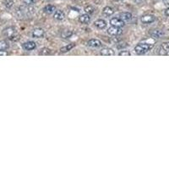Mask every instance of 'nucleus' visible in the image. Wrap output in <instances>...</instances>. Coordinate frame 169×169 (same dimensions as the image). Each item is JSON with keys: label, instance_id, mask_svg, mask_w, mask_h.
Returning <instances> with one entry per match:
<instances>
[{"label": "nucleus", "instance_id": "nucleus-16", "mask_svg": "<svg viewBox=\"0 0 169 169\" xmlns=\"http://www.w3.org/2000/svg\"><path fill=\"white\" fill-rule=\"evenodd\" d=\"M79 21L81 22V24H88L91 21V17L87 14H81V16L79 17Z\"/></svg>", "mask_w": 169, "mask_h": 169}, {"label": "nucleus", "instance_id": "nucleus-7", "mask_svg": "<svg viewBox=\"0 0 169 169\" xmlns=\"http://www.w3.org/2000/svg\"><path fill=\"white\" fill-rule=\"evenodd\" d=\"M44 35H45L44 31L41 28H36L33 30V31L31 32V36L34 38H41L44 36Z\"/></svg>", "mask_w": 169, "mask_h": 169}, {"label": "nucleus", "instance_id": "nucleus-22", "mask_svg": "<svg viewBox=\"0 0 169 169\" xmlns=\"http://www.w3.org/2000/svg\"><path fill=\"white\" fill-rule=\"evenodd\" d=\"M4 5L7 7V8H11V7L13 6V0H4Z\"/></svg>", "mask_w": 169, "mask_h": 169}, {"label": "nucleus", "instance_id": "nucleus-29", "mask_svg": "<svg viewBox=\"0 0 169 169\" xmlns=\"http://www.w3.org/2000/svg\"><path fill=\"white\" fill-rule=\"evenodd\" d=\"M115 1H121V0H115Z\"/></svg>", "mask_w": 169, "mask_h": 169}, {"label": "nucleus", "instance_id": "nucleus-9", "mask_svg": "<svg viewBox=\"0 0 169 169\" xmlns=\"http://www.w3.org/2000/svg\"><path fill=\"white\" fill-rule=\"evenodd\" d=\"M100 53L102 56H113L115 54V52L113 51V49L112 48H109V47H105V48H102L100 52Z\"/></svg>", "mask_w": 169, "mask_h": 169}, {"label": "nucleus", "instance_id": "nucleus-25", "mask_svg": "<svg viewBox=\"0 0 169 169\" xmlns=\"http://www.w3.org/2000/svg\"><path fill=\"white\" fill-rule=\"evenodd\" d=\"M48 49H47V48H45V49H42L41 51V54H50V51H48V52H47Z\"/></svg>", "mask_w": 169, "mask_h": 169}, {"label": "nucleus", "instance_id": "nucleus-20", "mask_svg": "<svg viewBox=\"0 0 169 169\" xmlns=\"http://www.w3.org/2000/svg\"><path fill=\"white\" fill-rule=\"evenodd\" d=\"M85 12L87 14H92L95 12V8L91 5H88V6L85 7Z\"/></svg>", "mask_w": 169, "mask_h": 169}, {"label": "nucleus", "instance_id": "nucleus-5", "mask_svg": "<svg viewBox=\"0 0 169 169\" xmlns=\"http://www.w3.org/2000/svg\"><path fill=\"white\" fill-rule=\"evenodd\" d=\"M110 24H111L112 26L119 27V28H121V27L124 26V22L120 18H117V17L111 19L110 20Z\"/></svg>", "mask_w": 169, "mask_h": 169}, {"label": "nucleus", "instance_id": "nucleus-12", "mask_svg": "<svg viewBox=\"0 0 169 169\" xmlns=\"http://www.w3.org/2000/svg\"><path fill=\"white\" fill-rule=\"evenodd\" d=\"M53 18L56 20L61 21V20H63L65 18V14H64V13H63L62 10H56V11L54 12Z\"/></svg>", "mask_w": 169, "mask_h": 169}, {"label": "nucleus", "instance_id": "nucleus-4", "mask_svg": "<svg viewBox=\"0 0 169 169\" xmlns=\"http://www.w3.org/2000/svg\"><path fill=\"white\" fill-rule=\"evenodd\" d=\"M140 20L143 24H151L155 20V17L152 14H145L142 16Z\"/></svg>", "mask_w": 169, "mask_h": 169}, {"label": "nucleus", "instance_id": "nucleus-15", "mask_svg": "<svg viewBox=\"0 0 169 169\" xmlns=\"http://www.w3.org/2000/svg\"><path fill=\"white\" fill-rule=\"evenodd\" d=\"M56 10H57L56 7L54 5H52V4H48L47 6L44 7V9H43V11L47 14H53Z\"/></svg>", "mask_w": 169, "mask_h": 169}, {"label": "nucleus", "instance_id": "nucleus-17", "mask_svg": "<svg viewBox=\"0 0 169 169\" xmlns=\"http://www.w3.org/2000/svg\"><path fill=\"white\" fill-rule=\"evenodd\" d=\"M150 36L155 37V38H161L164 36V32L162 31H160V30H153L150 32Z\"/></svg>", "mask_w": 169, "mask_h": 169}, {"label": "nucleus", "instance_id": "nucleus-23", "mask_svg": "<svg viewBox=\"0 0 169 169\" xmlns=\"http://www.w3.org/2000/svg\"><path fill=\"white\" fill-rule=\"evenodd\" d=\"M36 0H23V3L26 5V6H31L35 3Z\"/></svg>", "mask_w": 169, "mask_h": 169}, {"label": "nucleus", "instance_id": "nucleus-14", "mask_svg": "<svg viewBox=\"0 0 169 169\" xmlns=\"http://www.w3.org/2000/svg\"><path fill=\"white\" fill-rule=\"evenodd\" d=\"M114 13V9L111 7L107 6L105 7L103 9H102V14L106 17H109L111 15H113V14Z\"/></svg>", "mask_w": 169, "mask_h": 169}, {"label": "nucleus", "instance_id": "nucleus-10", "mask_svg": "<svg viewBox=\"0 0 169 169\" xmlns=\"http://www.w3.org/2000/svg\"><path fill=\"white\" fill-rule=\"evenodd\" d=\"M94 25L96 28L102 30V29H105V28L107 27V25H108V24H107V22H106L104 20L100 19V20H96L94 22Z\"/></svg>", "mask_w": 169, "mask_h": 169}, {"label": "nucleus", "instance_id": "nucleus-27", "mask_svg": "<svg viewBox=\"0 0 169 169\" xmlns=\"http://www.w3.org/2000/svg\"><path fill=\"white\" fill-rule=\"evenodd\" d=\"M0 55H8L5 51H0Z\"/></svg>", "mask_w": 169, "mask_h": 169}, {"label": "nucleus", "instance_id": "nucleus-3", "mask_svg": "<svg viewBox=\"0 0 169 169\" xmlns=\"http://www.w3.org/2000/svg\"><path fill=\"white\" fill-rule=\"evenodd\" d=\"M159 54L169 56V42H163L159 48Z\"/></svg>", "mask_w": 169, "mask_h": 169}, {"label": "nucleus", "instance_id": "nucleus-21", "mask_svg": "<svg viewBox=\"0 0 169 169\" xmlns=\"http://www.w3.org/2000/svg\"><path fill=\"white\" fill-rule=\"evenodd\" d=\"M73 35V31H63L62 34H61V36L62 37H63V38H68V37H70L71 36Z\"/></svg>", "mask_w": 169, "mask_h": 169}, {"label": "nucleus", "instance_id": "nucleus-26", "mask_svg": "<svg viewBox=\"0 0 169 169\" xmlns=\"http://www.w3.org/2000/svg\"><path fill=\"white\" fill-rule=\"evenodd\" d=\"M165 14H166L167 16H169V8H168V9L165 10Z\"/></svg>", "mask_w": 169, "mask_h": 169}, {"label": "nucleus", "instance_id": "nucleus-1", "mask_svg": "<svg viewBox=\"0 0 169 169\" xmlns=\"http://www.w3.org/2000/svg\"><path fill=\"white\" fill-rule=\"evenodd\" d=\"M153 47V45L148 43H139L135 47V53L137 54H145L148 53L149 51Z\"/></svg>", "mask_w": 169, "mask_h": 169}, {"label": "nucleus", "instance_id": "nucleus-13", "mask_svg": "<svg viewBox=\"0 0 169 169\" xmlns=\"http://www.w3.org/2000/svg\"><path fill=\"white\" fill-rule=\"evenodd\" d=\"M119 18L121 19L123 22H128L132 19V14L128 12H123L119 14Z\"/></svg>", "mask_w": 169, "mask_h": 169}, {"label": "nucleus", "instance_id": "nucleus-24", "mask_svg": "<svg viewBox=\"0 0 169 169\" xmlns=\"http://www.w3.org/2000/svg\"><path fill=\"white\" fill-rule=\"evenodd\" d=\"M118 55H119V56H130L131 53H130L128 51H121Z\"/></svg>", "mask_w": 169, "mask_h": 169}, {"label": "nucleus", "instance_id": "nucleus-28", "mask_svg": "<svg viewBox=\"0 0 169 169\" xmlns=\"http://www.w3.org/2000/svg\"><path fill=\"white\" fill-rule=\"evenodd\" d=\"M74 1H76V2H78V1H81V0H74Z\"/></svg>", "mask_w": 169, "mask_h": 169}, {"label": "nucleus", "instance_id": "nucleus-6", "mask_svg": "<svg viewBox=\"0 0 169 169\" xmlns=\"http://www.w3.org/2000/svg\"><path fill=\"white\" fill-rule=\"evenodd\" d=\"M122 32H123V31L119 27L111 26L108 29V33L110 36H119V35H121Z\"/></svg>", "mask_w": 169, "mask_h": 169}, {"label": "nucleus", "instance_id": "nucleus-19", "mask_svg": "<svg viewBox=\"0 0 169 169\" xmlns=\"http://www.w3.org/2000/svg\"><path fill=\"white\" fill-rule=\"evenodd\" d=\"M9 47V44L7 41H0V51H6Z\"/></svg>", "mask_w": 169, "mask_h": 169}, {"label": "nucleus", "instance_id": "nucleus-2", "mask_svg": "<svg viewBox=\"0 0 169 169\" xmlns=\"http://www.w3.org/2000/svg\"><path fill=\"white\" fill-rule=\"evenodd\" d=\"M15 33L16 31L14 27H7L3 31V35L9 39H13V37H14L15 36Z\"/></svg>", "mask_w": 169, "mask_h": 169}, {"label": "nucleus", "instance_id": "nucleus-18", "mask_svg": "<svg viewBox=\"0 0 169 169\" xmlns=\"http://www.w3.org/2000/svg\"><path fill=\"white\" fill-rule=\"evenodd\" d=\"M75 47V44H74V43H70V44H68V45H66L65 47H61L60 51L61 53H68V52H69L73 47Z\"/></svg>", "mask_w": 169, "mask_h": 169}, {"label": "nucleus", "instance_id": "nucleus-11", "mask_svg": "<svg viewBox=\"0 0 169 169\" xmlns=\"http://www.w3.org/2000/svg\"><path fill=\"white\" fill-rule=\"evenodd\" d=\"M87 44L91 47H100L101 46V41L98 39H91Z\"/></svg>", "mask_w": 169, "mask_h": 169}, {"label": "nucleus", "instance_id": "nucleus-8", "mask_svg": "<svg viewBox=\"0 0 169 169\" xmlns=\"http://www.w3.org/2000/svg\"><path fill=\"white\" fill-rule=\"evenodd\" d=\"M22 47L26 51H32L36 47V44L34 41H26V42L23 43Z\"/></svg>", "mask_w": 169, "mask_h": 169}]
</instances>
